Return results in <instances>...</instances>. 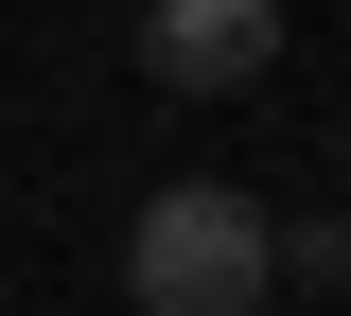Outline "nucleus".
<instances>
[{
	"label": "nucleus",
	"instance_id": "1",
	"mask_svg": "<svg viewBox=\"0 0 351 316\" xmlns=\"http://www.w3.org/2000/svg\"><path fill=\"white\" fill-rule=\"evenodd\" d=\"M123 281H141V316H246L263 281H281V228H263L228 176H176L158 211L123 228Z\"/></svg>",
	"mask_w": 351,
	"mask_h": 316
},
{
	"label": "nucleus",
	"instance_id": "2",
	"mask_svg": "<svg viewBox=\"0 0 351 316\" xmlns=\"http://www.w3.org/2000/svg\"><path fill=\"white\" fill-rule=\"evenodd\" d=\"M281 0H141V71L158 88H263Z\"/></svg>",
	"mask_w": 351,
	"mask_h": 316
}]
</instances>
